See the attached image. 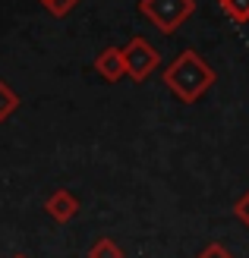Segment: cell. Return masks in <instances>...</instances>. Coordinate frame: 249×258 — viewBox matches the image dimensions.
<instances>
[{"label": "cell", "instance_id": "cell-4", "mask_svg": "<svg viewBox=\"0 0 249 258\" xmlns=\"http://www.w3.org/2000/svg\"><path fill=\"white\" fill-rule=\"evenodd\" d=\"M95 73L101 76L104 82H120L126 76V57L123 47H104L101 54L95 57Z\"/></svg>", "mask_w": 249, "mask_h": 258}, {"label": "cell", "instance_id": "cell-11", "mask_svg": "<svg viewBox=\"0 0 249 258\" xmlns=\"http://www.w3.org/2000/svg\"><path fill=\"white\" fill-rule=\"evenodd\" d=\"M195 258H237V255H230L224 246H221V242H208V246L195 255Z\"/></svg>", "mask_w": 249, "mask_h": 258}, {"label": "cell", "instance_id": "cell-12", "mask_svg": "<svg viewBox=\"0 0 249 258\" xmlns=\"http://www.w3.org/2000/svg\"><path fill=\"white\" fill-rule=\"evenodd\" d=\"M13 258H25V255H13Z\"/></svg>", "mask_w": 249, "mask_h": 258}, {"label": "cell", "instance_id": "cell-3", "mask_svg": "<svg viewBox=\"0 0 249 258\" xmlns=\"http://www.w3.org/2000/svg\"><path fill=\"white\" fill-rule=\"evenodd\" d=\"M123 57H126V76L133 82H145L161 63L158 47H152L145 38H139V35L129 38V44L123 47Z\"/></svg>", "mask_w": 249, "mask_h": 258}, {"label": "cell", "instance_id": "cell-7", "mask_svg": "<svg viewBox=\"0 0 249 258\" xmlns=\"http://www.w3.org/2000/svg\"><path fill=\"white\" fill-rule=\"evenodd\" d=\"M218 7L230 22H237V25L249 22V0H218Z\"/></svg>", "mask_w": 249, "mask_h": 258}, {"label": "cell", "instance_id": "cell-2", "mask_svg": "<svg viewBox=\"0 0 249 258\" xmlns=\"http://www.w3.org/2000/svg\"><path fill=\"white\" fill-rule=\"evenodd\" d=\"M139 13L158 32L170 35L195 13V0H139Z\"/></svg>", "mask_w": 249, "mask_h": 258}, {"label": "cell", "instance_id": "cell-9", "mask_svg": "<svg viewBox=\"0 0 249 258\" xmlns=\"http://www.w3.org/2000/svg\"><path fill=\"white\" fill-rule=\"evenodd\" d=\"M38 4H41L47 13H51V16H67V13L73 10V7H79V0H38Z\"/></svg>", "mask_w": 249, "mask_h": 258}, {"label": "cell", "instance_id": "cell-1", "mask_svg": "<svg viewBox=\"0 0 249 258\" xmlns=\"http://www.w3.org/2000/svg\"><path fill=\"white\" fill-rule=\"evenodd\" d=\"M161 79H164V85L170 88V95H174L177 101H183V104H195V101L218 82V73L212 70V63H205L192 47H186L164 67Z\"/></svg>", "mask_w": 249, "mask_h": 258}, {"label": "cell", "instance_id": "cell-6", "mask_svg": "<svg viewBox=\"0 0 249 258\" xmlns=\"http://www.w3.org/2000/svg\"><path fill=\"white\" fill-rule=\"evenodd\" d=\"M88 258H123V249H120V242H117V239L98 236V239L88 246Z\"/></svg>", "mask_w": 249, "mask_h": 258}, {"label": "cell", "instance_id": "cell-8", "mask_svg": "<svg viewBox=\"0 0 249 258\" xmlns=\"http://www.w3.org/2000/svg\"><path fill=\"white\" fill-rule=\"evenodd\" d=\"M16 107H19V95L13 92V85H7L0 79V123H4L10 113H16Z\"/></svg>", "mask_w": 249, "mask_h": 258}, {"label": "cell", "instance_id": "cell-5", "mask_svg": "<svg viewBox=\"0 0 249 258\" xmlns=\"http://www.w3.org/2000/svg\"><path fill=\"white\" fill-rule=\"evenodd\" d=\"M44 211L51 214L54 224H70L73 217L79 214V199H76L70 189H57L54 196L44 202Z\"/></svg>", "mask_w": 249, "mask_h": 258}, {"label": "cell", "instance_id": "cell-10", "mask_svg": "<svg viewBox=\"0 0 249 258\" xmlns=\"http://www.w3.org/2000/svg\"><path fill=\"white\" fill-rule=\"evenodd\" d=\"M233 214H237V217H240V224L249 230V189L243 192L237 202H233Z\"/></svg>", "mask_w": 249, "mask_h": 258}]
</instances>
